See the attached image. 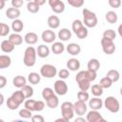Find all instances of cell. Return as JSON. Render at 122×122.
<instances>
[{
  "instance_id": "obj_26",
  "label": "cell",
  "mask_w": 122,
  "mask_h": 122,
  "mask_svg": "<svg viewBox=\"0 0 122 122\" xmlns=\"http://www.w3.org/2000/svg\"><path fill=\"white\" fill-rule=\"evenodd\" d=\"M19 106L24 102V100L26 99L25 98V96H24V94L22 93V92H21V90L20 91H16V92H14L12 94H11V96H10Z\"/></svg>"
},
{
  "instance_id": "obj_6",
  "label": "cell",
  "mask_w": 122,
  "mask_h": 122,
  "mask_svg": "<svg viewBox=\"0 0 122 122\" xmlns=\"http://www.w3.org/2000/svg\"><path fill=\"white\" fill-rule=\"evenodd\" d=\"M95 78H96V72L92 71H89V70L81 71L75 76L76 82L81 81V80H89L90 82H92V81L95 80Z\"/></svg>"
},
{
  "instance_id": "obj_30",
  "label": "cell",
  "mask_w": 122,
  "mask_h": 122,
  "mask_svg": "<svg viewBox=\"0 0 122 122\" xmlns=\"http://www.w3.org/2000/svg\"><path fill=\"white\" fill-rule=\"evenodd\" d=\"M40 80H41V76L37 72H30L28 75V81L32 85L38 84L40 82Z\"/></svg>"
},
{
  "instance_id": "obj_5",
  "label": "cell",
  "mask_w": 122,
  "mask_h": 122,
  "mask_svg": "<svg viewBox=\"0 0 122 122\" xmlns=\"http://www.w3.org/2000/svg\"><path fill=\"white\" fill-rule=\"evenodd\" d=\"M56 73H57L56 68L51 64H45L40 69V74L45 78H52L56 75Z\"/></svg>"
},
{
  "instance_id": "obj_13",
  "label": "cell",
  "mask_w": 122,
  "mask_h": 122,
  "mask_svg": "<svg viewBox=\"0 0 122 122\" xmlns=\"http://www.w3.org/2000/svg\"><path fill=\"white\" fill-rule=\"evenodd\" d=\"M89 106L92 111H98L103 106V101L99 97H93L89 101Z\"/></svg>"
},
{
  "instance_id": "obj_60",
  "label": "cell",
  "mask_w": 122,
  "mask_h": 122,
  "mask_svg": "<svg viewBox=\"0 0 122 122\" xmlns=\"http://www.w3.org/2000/svg\"><path fill=\"white\" fill-rule=\"evenodd\" d=\"M121 28H122V26L120 25V26H119V28H118V30H119V34H120V35H122V32H121Z\"/></svg>"
},
{
  "instance_id": "obj_10",
  "label": "cell",
  "mask_w": 122,
  "mask_h": 122,
  "mask_svg": "<svg viewBox=\"0 0 122 122\" xmlns=\"http://www.w3.org/2000/svg\"><path fill=\"white\" fill-rule=\"evenodd\" d=\"M73 112H74L76 114H78L79 116L85 114V113L87 112V105H86V103L83 102V101L77 100V101L73 104Z\"/></svg>"
},
{
  "instance_id": "obj_35",
  "label": "cell",
  "mask_w": 122,
  "mask_h": 122,
  "mask_svg": "<svg viewBox=\"0 0 122 122\" xmlns=\"http://www.w3.org/2000/svg\"><path fill=\"white\" fill-rule=\"evenodd\" d=\"M39 9H40V7L38 5H36L33 1L28 2V4H27V10L30 13H36V12H38L39 11Z\"/></svg>"
},
{
  "instance_id": "obj_9",
  "label": "cell",
  "mask_w": 122,
  "mask_h": 122,
  "mask_svg": "<svg viewBox=\"0 0 122 122\" xmlns=\"http://www.w3.org/2000/svg\"><path fill=\"white\" fill-rule=\"evenodd\" d=\"M49 5L55 13H62L65 10V4L60 0H49Z\"/></svg>"
},
{
  "instance_id": "obj_56",
  "label": "cell",
  "mask_w": 122,
  "mask_h": 122,
  "mask_svg": "<svg viewBox=\"0 0 122 122\" xmlns=\"http://www.w3.org/2000/svg\"><path fill=\"white\" fill-rule=\"evenodd\" d=\"M54 122H70V120L65 119V118H63V117H60V118H57Z\"/></svg>"
},
{
  "instance_id": "obj_31",
  "label": "cell",
  "mask_w": 122,
  "mask_h": 122,
  "mask_svg": "<svg viewBox=\"0 0 122 122\" xmlns=\"http://www.w3.org/2000/svg\"><path fill=\"white\" fill-rule=\"evenodd\" d=\"M46 103H47V106H48L49 108H51V109H55V108L58 106V104H59V100H58V97L54 94L53 96H51V97H50L49 99H47V100H46Z\"/></svg>"
},
{
  "instance_id": "obj_20",
  "label": "cell",
  "mask_w": 122,
  "mask_h": 122,
  "mask_svg": "<svg viewBox=\"0 0 122 122\" xmlns=\"http://www.w3.org/2000/svg\"><path fill=\"white\" fill-rule=\"evenodd\" d=\"M48 26L51 29H57L60 26V19L56 15H51L48 18Z\"/></svg>"
},
{
  "instance_id": "obj_12",
  "label": "cell",
  "mask_w": 122,
  "mask_h": 122,
  "mask_svg": "<svg viewBox=\"0 0 122 122\" xmlns=\"http://www.w3.org/2000/svg\"><path fill=\"white\" fill-rule=\"evenodd\" d=\"M102 115L99 113L98 111H91L88 112L87 114V117H86V120L87 122H99L101 119H102Z\"/></svg>"
},
{
  "instance_id": "obj_3",
  "label": "cell",
  "mask_w": 122,
  "mask_h": 122,
  "mask_svg": "<svg viewBox=\"0 0 122 122\" xmlns=\"http://www.w3.org/2000/svg\"><path fill=\"white\" fill-rule=\"evenodd\" d=\"M104 106L106 107V109L108 111H110L111 112H113V113L117 112L120 109L119 101L113 96H108L104 101Z\"/></svg>"
},
{
  "instance_id": "obj_39",
  "label": "cell",
  "mask_w": 122,
  "mask_h": 122,
  "mask_svg": "<svg viewBox=\"0 0 122 122\" xmlns=\"http://www.w3.org/2000/svg\"><path fill=\"white\" fill-rule=\"evenodd\" d=\"M54 94H55V93H54L53 90L51 89V88H45V89H43V91H42V97H43L45 100L49 99L50 97L53 96Z\"/></svg>"
},
{
  "instance_id": "obj_46",
  "label": "cell",
  "mask_w": 122,
  "mask_h": 122,
  "mask_svg": "<svg viewBox=\"0 0 122 122\" xmlns=\"http://www.w3.org/2000/svg\"><path fill=\"white\" fill-rule=\"evenodd\" d=\"M19 115H20L22 118H26V119H28V118H31V116H32L31 112L29 111V110H27V109H22V110H20V112H19Z\"/></svg>"
},
{
  "instance_id": "obj_43",
  "label": "cell",
  "mask_w": 122,
  "mask_h": 122,
  "mask_svg": "<svg viewBox=\"0 0 122 122\" xmlns=\"http://www.w3.org/2000/svg\"><path fill=\"white\" fill-rule=\"evenodd\" d=\"M10 32V27L5 24L0 22V36H6Z\"/></svg>"
},
{
  "instance_id": "obj_11",
  "label": "cell",
  "mask_w": 122,
  "mask_h": 122,
  "mask_svg": "<svg viewBox=\"0 0 122 122\" xmlns=\"http://www.w3.org/2000/svg\"><path fill=\"white\" fill-rule=\"evenodd\" d=\"M42 40L46 43H52L55 40V33L51 30H46L42 32Z\"/></svg>"
},
{
  "instance_id": "obj_57",
  "label": "cell",
  "mask_w": 122,
  "mask_h": 122,
  "mask_svg": "<svg viewBox=\"0 0 122 122\" xmlns=\"http://www.w3.org/2000/svg\"><path fill=\"white\" fill-rule=\"evenodd\" d=\"M4 95L2 94V93H0V106H2L3 105V103H4Z\"/></svg>"
},
{
  "instance_id": "obj_2",
  "label": "cell",
  "mask_w": 122,
  "mask_h": 122,
  "mask_svg": "<svg viewBox=\"0 0 122 122\" xmlns=\"http://www.w3.org/2000/svg\"><path fill=\"white\" fill-rule=\"evenodd\" d=\"M82 13L84 18V25L86 28H94L97 25V17L94 12L88 9H83Z\"/></svg>"
},
{
  "instance_id": "obj_45",
  "label": "cell",
  "mask_w": 122,
  "mask_h": 122,
  "mask_svg": "<svg viewBox=\"0 0 122 122\" xmlns=\"http://www.w3.org/2000/svg\"><path fill=\"white\" fill-rule=\"evenodd\" d=\"M77 98H78L79 101L86 102V101L89 100L90 95H89V93H88L87 92H82V91H80V92H77Z\"/></svg>"
},
{
  "instance_id": "obj_50",
  "label": "cell",
  "mask_w": 122,
  "mask_h": 122,
  "mask_svg": "<svg viewBox=\"0 0 122 122\" xmlns=\"http://www.w3.org/2000/svg\"><path fill=\"white\" fill-rule=\"evenodd\" d=\"M109 5L112 7V8H119L120 5H121V1L120 0H109Z\"/></svg>"
},
{
  "instance_id": "obj_42",
  "label": "cell",
  "mask_w": 122,
  "mask_h": 122,
  "mask_svg": "<svg viewBox=\"0 0 122 122\" xmlns=\"http://www.w3.org/2000/svg\"><path fill=\"white\" fill-rule=\"evenodd\" d=\"M7 107H8V109H10L11 111H14V110H16L19 107V105L11 97H9L7 99Z\"/></svg>"
},
{
  "instance_id": "obj_27",
  "label": "cell",
  "mask_w": 122,
  "mask_h": 122,
  "mask_svg": "<svg viewBox=\"0 0 122 122\" xmlns=\"http://www.w3.org/2000/svg\"><path fill=\"white\" fill-rule=\"evenodd\" d=\"M23 28H24V24L20 19H15L12 21L11 29H12V30H14V33H18V32L22 31Z\"/></svg>"
},
{
  "instance_id": "obj_54",
  "label": "cell",
  "mask_w": 122,
  "mask_h": 122,
  "mask_svg": "<svg viewBox=\"0 0 122 122\" xmlns=\"http://www.w3.org/2000/svg\"><path fill=\"white\" fill-rule=\"evenodd\" d=\"M33 2H34L36 5H38L39 7H40V6H42V5H44V4L46 3V1H45V0H33Z\"/></svg>"
},
{
  "instance_id": "obj_47",
  "label": "cell",
  "mask_w": 122,
  "mask_h": 122,
  "mask_svg": "<svg viewBox=\"0 0 122 122\" xmlns=\"http://www.w3.org/2000/svg\"><path fill=\"white\" fill-rule=\"evenodd\" d=\"M68 3L73 8H80L84 5L83 0H68Z\"/></svg>"
},
{
  "instance_id": "obj_29",
  "label": "cell",
  "mask_w": 122,
  "mask_h": 122,
  "mask_svg": "<svg viewBox=\"0 0 122 122\" xmlns=\"http://www.w3.org/2000/svg\"><path fill=\"white\" fill-rule=\"evenodd\" d=\"M112 83L113 82H117L120 78V73L118 71L116 70H110L108 72H107V75H106Z\"/></svg>"
},
{
  "instance_id": "obj_61",
  "label": "cell",
  "mask_w": 122,
  "mask_h": 122,
  "mask_svg": "<svg viewBox=\"0 0 122 122\" xmlns=\"http://www.w3.org/2000/svg\"><path fill=\"white\" fill-rule=\"evenodd\" d=\"M99 122H108V121H107L106 119H104V118H102V119H101V120H100Z\"/></svg>"
},
{
  "instance_id": "obj_24",
  "label": "cell",
  "mask_w": 122,
  "mask_h": 122,
  "mask_svg": "<svg viewBox=\"0 0 122 122\" xmlns=\"http://www.w3.org/2000/svg\"><path fill=\"white\" fill-rule=\"evenodd\" d=\"M11 64V59L9 55L2 54L0 55V69H7L10 66Z\"/></svg>"
},
{
  "instance_id": "obj_36",
  "label": "cell",
  "mask_w": 122,
  "mask_h": 122,
  "mask_svg": "<svg viewBox=\"0 0 122 122\" xmlns=\"http://www.w3.org/2000/svg\"><path fill=\"white\" fill-rule=\"evenodd\" d=\"M77 84H78L79 89L82 92H87L91 88V82L89 80H81V81H78Z\"/></svg>"
},
{
  "instance_id": "obj_25",
  "label": "cell",
  "mask_w": 122,
  "mask_h": 122,
  "mask_svg": "<svg viewBox=\"0 0 122 122\" xmlns=\"http://www.w3.org/2000/svg\"><path fill=\"white\" fill-rule=\"evenodd\" d=\"M1 50L2 51L6 52V53H9V52H11L13 50H14V46L9 41V40H3L1 42Z\"/></svg>"
},
{
  "instance_id": "obj_40",
  "label": "cell",
  "mask_w": 122,
  "mask_h": 122,
  "mask_svg": "<svg viewBox=\"0 0 122 122\" xmlns=\"http://www.w3.org/2000/svg\"><path fill=\"white\" fill-rule=\"evenodd\" d=\"M35 102L36 100L33 99H28L25 101V109L30 111V112H34L35 111Z\"/></svg>"
},
{
  "instance_id": "obj_22",
  "label": "cell",
  "mask_w": 122,
  "mask_h": 122,
  "mask_svg": "<svg viewBox=\"0 0 122 122\" xmlns=\"http://www.w3.org/2000/svg\"><path fill=\"white\" fill-rule=\"evenodd\" d=\"M71 32L69 29H61L58 32V38L61 40V41H68L69 39H71Z\"/></svg>"
},
{
  "instance_id": "obj_52",
  "label": "cell",
  "mask_w": 122,
  "mask_h": 122,
  "mask_svg": "<svg viewBox=\"0 0 122 122\" xmlns=\"http://www.w3.org/2000/svg\"><path fill=\"white\" fill-rule=\"evenodd\" d=\"M24 2L22 0H11V5H12V8H15V9H18L20 8L21 6H23Z\"/></svg>"
},
{
  "instance_id": "obj_62",
  "label": "cell",
  "mask_w": 122,
  "mask_h": 122,
  "mask_svg": "<svg viewBox=\"0 0 122 122\" xmlns=\"http://www.w3.org/2000/svg\"><path fill=\"white\" fill-rule=\"evenodd\" d=\"M0 122H5V121H4L3 119H0Z\"/></svg>"
},
{
  "instance_id": "obj_44",
  "label": "cell",
  "mask_w": 122,
  "mask_h": 122,
  "mask_svg": "<svg viewBox=\"0 0 122 122\" xmlns=\"http://www.w3.org/2000/svg\"><path fill=\"white\" fill-rule=\"evenodd\" d=\"M75 34H76V36H77L79 39H84V38H86V37L88 36V29L84 26V27H82Z\"/></svg>"
},
{
  "instance_id": "obj_34",
  "label": "cell",
  "mask_w": 122,
  "mask_h": 122,
  "mask_svg": "<svg viewBox=\"0 0 122 122\" xmlns=\"http://www.w3.org/2000/svg\"><path fill=\"white\" fill-rule=\"evenodd\" d=\"M92 93L95 97H99L103 94V89L99 86V84H94L92 86Z\"/></svg>"
},
{
  "instance_id": "obj_21",
  "label": "cell",
  "mask_w": 122,
  "mask_h": 122,
  "mask_svg": "<svg viewBox=\"0 0 122 122\" xmlns=\"http://www.w3.org/2000/svg\"><path fill=\"white\" fill-rule=\"evenodd\" d=\"M12 84L16 88H22L25 85H27V79L22 75H17L12 79Z\"/></svg>"
},
{
  "instance_id": "obj_48",
  "label": "cell",
  "mask_w": 122,
  "mask_h": 122,
  "mask_svg": "<svg viewBox=\"0 0 122 122\" xmlns=\"http://www.w3.org/2000/svg\"><path fill=\"white\" fill-rule=\"evenodd\" d=\"M58 75H59L60 79L64 80V79H66V78H68L70 76V71L67 69H62V70H60L58 71Z\"/></svg>"
},
{
  "instance_id": "obj_14",
  "label": "cell",
  "mask_w": 122,
  "mask_h": 122,
  "mask_svg": "<svg viewBox=\"0 0 122 122\" xmlns=\"http://www.w3.org/2000/svg\"><path fill=\"white\" fill-rule=\"evenodd\" d=\"M20 14H21V12H20L19 9L9 8V9L6 10V16H7L9 19H11V20L18 19V17L20 16Z\"/></svg>"
},
{
  "instance_id": "obj_51",
  "label": "cell",
  "mask_w": 122,
  "mask_h": 122,
  "mask_svg": "<svg viewBox=\"0 0 122 122\" xmlns=\"http://www.w3.org/2000/svg\"><path fill=\"white\" fill-rule=\"evenodd\" d=\"M31 122H45V119L40 114H35L31 116Z\"/></svg>"
},
{
  "instance_id": "obj_37",
  "label": "cell",
  "mask_w": 122,
  "mask_h": 122,
  "mask_svg": "<svg viewBox=\"0 0 122 122\" xmlns=\"http://www.w3.org/2000/svg\"><path fill=\"white\" fill-rule=\"evenodd\" d=\"M116 36V33L113 30H106L104 32H103V38H106V39H109V40H112L113 41L114 38Z\"/></svg>"
},
{
  "instance_id": "obj_16",
  "label": "cell",
  "mask_w": 122,
  "mask_h": 122,
  "mask_svg": "<svg viewBox=\"0 0 122 122\" xmlns=\"http://www.w3.org/2000/svg\"><path fill=\"white\" fill-rule=\"evenodd\" d=\"M66 50H67L68 53H70L71 55H77L81 51V47L76 43H71L67 46Z\"/></svg>"
},
{
  "instance_id": "obj_4",
  "label": "cell",
  "mask_w": 122,
  "mask_h": 122,
  "mask_svg": "<svg viewBox=\"0 0 122 122\" xmlns=\"http://www.w3.org/2000/svg\"><path fill=\"white\" fill-rule=\"evenodd\" d=\"M61 113H62V117L65 119H71L73 117L74 112H73V104L71 102L66 101L63 102L61 105Z\"/></svg>"
},
{
  "instance_id": "obj_18",
  "label": "cell",
  "mask_w": 122,
  "mask_h": 122,
  "mask_svg": "<svg viewBox=\"0 0 122 122\" xmlns=\"http://www.w3.org/2000/svg\"><path fill=\"white\" fill-rule=\"evenodd\" d=\"M67 68L70 70V71H75L77 70H79L80 68V62L78 59L76 58H71L68 60L67 62Z\"/></svg>"
},
{
  "instance_id": "obj_55",
  "label": "cell",
  "mask_w": 122,
  "mask_h": 122,
  "mask_svg": "<svg viewBox=\"0 0 122 122\" xmlns=\"http://www.w3.org/2000/svg\"><path fill=\"white\" fill-rule=\"evenodd\" d=\"M74 122H87V120H86L85 118H83V117L79 116V117H77V118L74 120Z\"/></svg>"
},
{
  "instance_id": "obj_19",
  "label": "cell",
  "mask_w": 122,
  "mask_h": 122,
  "mask_svg": "<svg viewBox=\"0 0 122 122\" xmlns=\"http://www.w3.org/2000/svg\"><path fill=\"white\" fill-rule=\"evenodd\" d=\"M14 47L15 46H18V45H21L22 42H23V37L19 34V33H11L10 36H9V39H8Z\"/></svg>"
},
{
  "instance_id": "obj_33",
  "label": "cell",
  "mask_w": 122,
  "mask_h": 122,
  "mask_svg": "<svg viewBox=\"0 0 122 122\" xmlns=\"http://www.w3.org/2000/svg\"><path fill=\"white\" fill-rule=\"evenodd\" d=\"M21 92L24 94L25 98H30L33 95V89L30 85H25L24 87L21 88Z\"/></svg>"
},
{
  "instance_id": "obj_38",
  "label": "cell",
  "mask_w": 122,
  "mask_h": 122,
  "mask_svg": "<svg viewBox=\"0 0 122 122\" xmlns=\"http://www.w3.org/2000/svg\"><path fill=\"white\" fill-rule=\"evenodd\" d=\"M112 85V82L107 76L103 77V78L100 80V82H99V86H100L102 89H109Z\"/></svg>"
},
{
  "instance_id": "obj_1",
  "label": "cell",
  "mask_w": 122,
  "mask_h": 122,
  "mask_svg": "<svg viewBox=\"0 0 122 122\" xmlns=\"http://www.w3.org/2000/svg\"><path fill=\"white\" fill-rule=\"evenodd\" d=\"M23 62H24V65L27 67L34 66L36 62V50L32 46H30L25 50Z\"/></svg>"
},
{
  "instance_id": "obj_15",
  "label": "cell",
  "mask_w": 122,
  "mask_h": 122,
  "mask_svg": "<svg viewBox=\"0 0 122 122\" xmlns=\"http://www.w3.org/2000/svg\"><path fill=\"white\" fill-rule=\"evenodd\" d=\"M24 40L29 45H34L38 41V36H37V34L35 32L30 31V32L26 33V35L24 36Z\"/></svg>"
},
{
  "instance_id": "obj_49",
  "label": "cell",
  "mask_w": 122,
  "mask_h": 122,
  "mask_svg": "<svg viewBox=\"0 0 122 122\" xmlns=\"http://www.w3.org/2000/svg\"><path fill=\"white\" fill-rule=\"evenodd\" d=\"M44 108H45V103L41 100H38V101L36 100V102H35V112H41V111L44 110Z\"/></svg>"
},
{
  "instance_id": "obj_53",
  "label": "cell",
  "mask_w": 122,
  "mask_h": 122,
  "mask_svg": "<svg viewBox=\"0 0 122 122\" xmlns=\"http://www.w3.org/2000/svg\"><path fill=\"white\" fill-rule=\"evenodd\" d=\"M7 85V78L3 75H0V89L4 88Z\"/></svg>"
},
{
  "instance_id": "obj_32",
  "label": "cell",
  "mask_w": 122,
  "mask_h": 122,
  "mask_svg": "<svg viewBox=\"0 0 122 122\" xmlns=\"http://www.w3.org/2000/svg\"><path fill=\"white\" fill-rule=\"evenodd\" d=\"M106 20L110 23V24H114L117 22V19H118V16L116 14V12L112 11V10H110L106 13Z\"/></svg>"
},
{
  "instance_id": "obj_41",
  "label": "cell",
  "mask_w": 122,
  "mask_h": 122,
  "mask_svg": "<svg viewBox=\"0 0 122 122\" xmlns=\"http://www.w3.org/2000/svg\"><path fill=\"white\" fill-rule=\"evenodd\" d=\"M82 27H84V25H83V23H82V21L81 20H79V19H76V20H74L73 22H72V25H71V29H72V30H73V32L74 33H76Z\"/></svg>"
},
{
  "instance_id": "obj_8",
  "label": "cell",
  "mask_w": 122,
  "mask_h": 122,
  "mask_svg": "<svg viewBox=\"0 0 122 122\" xmlns=\"http://www.w3.org/2000/svg\"><path fill=\"white\" fill-rule=\"evenodd\" d=\"M101 46H102V50L106 54H112L115 51V45L113 43V41L106 39V38H102L101 39Z\"/></svg>"
},
{
  "instance_id": "obj_28",
  "label": "cell",
  "mask_w": 122,
  "mask_h": 122,
  "mask_svg": "<svg viewBox=\"0 0 122 122\" xmlns=\"http://www.w3.org/2000/svg\"><path fill=\"white\" fill-rule=\"evenodd\" d=\"M51 51L54 54H61L65 51V46L61 42H54L51 46Z\"/></svg>"
},
{
  "instance_id": "obj_7",
  "label": "cell",
  "mask_w": 122,
  "mask_h": 122,
  "mask_svg": "<svg viewBox=\"0 0 122 122\" xmlns=\"http://www.w3.org/2000/svg\"><path fill=\"white\" fill-rule=\"evenodd\" d=\"M53 88H54L55 93L58 95H65L68 92V85L62 79L56 80L53 84Z\"/></svg>"
},
{
  "instance_id": "obj_59",
  "label": "cell",
  "mask_w": 122,
  "mask_h": 122,
  "mask_svg": "<svg viewBox=\"0 0 122 122\" xmlns=\"http://www.w3.org/2000/svg\"><path fill=\"white\" fill-rule=\"evenodd\" d=\"M11 122H28V121H24V120H19V119H15V120H12Z\"/></svg>"
},
{
  "instance_id": "obj_58",
  "label": "cell",
  "mask_w": 122,
  "mask_h": 122,
  "mask_svg": "<svg viewBox=\"0 0 122 122\" xmlns=\"http://www.w3.org/2000/svg\"><path fill=\"white\" fill-rule=\"evenodd\" d=\"M5 7V1L4 0H0V10H2Z\"/></svg>"
},
{
  "instance_id": "obj_23",
  "label": "cell",
  "mask_w": 122,
  "mask_h": 122,
  "mask_svg": "<svg viewBox=\"0 0 122 122\" xmlns=\"http://www.w3.org/2000/svg\"><path fill=\"white\" fill-rule=\"evenodd\" d=\"M87 66H88V70L89 71H92L96 72L99 70V68H100V62L97 59H95V58H92L88 62V65Z\"/></svg>"
},
{
  "instance_id": "obj_17",
  "label": "cell",
  "mask_w": 122,
  "mask_h": 122,
  "mask_svg": "<svg viewBox=\"0 0 122 122\" xmlns=\"http://www.w3.org/2000/svg\"><path fill=\"white\" fill-rule=\"evenodd\" d=\"M50 54V49L46 45H40L36 49V55H38L41 58H46Z\"/></svg>"
}]
</instances>
